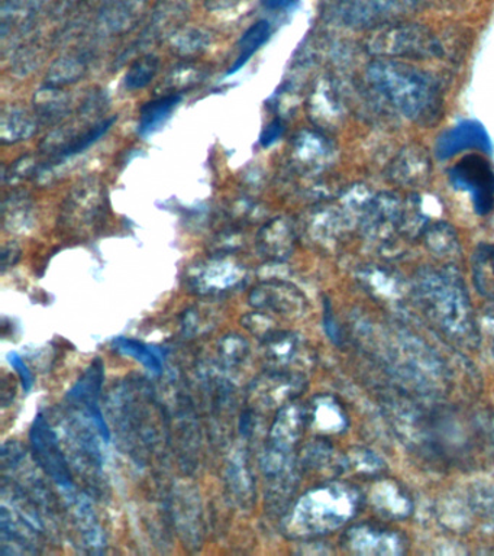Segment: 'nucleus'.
<instances>
[{
  "label": "nucleus",
  "instance_id": "nucleus-1",
  "mask_svg": "<svg viewBox=\"0 0 494 556\" xmlns=\"http://www.w3.org/2000/svg\"><path fill=\"white\" fill-rule=\"evenodd\" d=\"M420 298L428 315L453 338L476 337L468 300L461 287L442 274L423 278Z\"/></svg>",
  "mask_w": 494,
  "mask_h": 556
},
{
  "label": "nucleus",
  "instance_id": "nucleus-2",
  "mask_svg": "<svg viewBox=\"0 0 494 556\" xmlns=\"http://www.w3.org/2000/svg\"><path fill=\"white\" fill-rule=\"evenodd\" d=\"M372 72L376 73L377 85L389 91L390 98L398 106L409 109L411 116H425L436 104V93L429 81L425 80L422 74L410 72L409 67L403 64L376 63Z\"/></svg>",
  "mask_w": 494,
  "mask_h": 556
},
{
  "label": "nucleus",
  "instance_id": "nucleus-3",
  "mask_svg": "<svg viewBox=\"0 0 494 556\" xmlns=\"http://www.w3.org/2000/svg\"><path fill=\"white\" fill-rule=\"evenodd\" d=\"M420 0H333L332 13L353 28H380L415 11Z\"/></svg>",
  "mask_w": 494,
  "mask_h": 556
},
{
  "label": "nucleus",
  "instance_id": "nucleus-4",
  "mask_svg": "<svg viewBox=\"0 0 494 556\" xmlns=\"http://www.w3.org/2000/svg\"><path fill=\"white\" fill-rule=\"evenodd\" d=\"M370 47L379 54L385 55H433L440 50L435 37L425 26L393 24L376 28L370 38Z\"/></svg>",
  "mask_w": 494,
  "mask_h": 556
},
{
  "label": "nucleus",
  "instance_id": "nucleus-5",
  "mask_svg": "<svg viewBox=\"0 0 494 556\" xmlns=\"http://www.w3.org/2000/svg\"><path fill=\"white\" fill-rule=\"evenodd\" d=\"M29 441H31L33 455L38 467H41L42 471L53 478L55 484L62 489H73L71 468L60 450L58 434L51 429L49 420L45 416L38 415L34 420Z\"/></svg>",
  "mask_w": 494,
  "mask_h": 556
},
{
  "label": "nucleus",
  "instance_id": "nucleus-6",
  "mask_svg": "<svg viewBox=\"0 0 494 556\" xmlns=\"http://www.w3.org/2000/svg\"><path fill=\"white\" fill-rule=\"evenodd\" d=\"M270 34V24L266 21H259L257 24L250 26V28L245 30V34L242 35L240 43H238V47H240V54H238L236 63H233L231 68H229L228 76L240 72V70L244 67L251 59H253L255 52H257L259 48L268 41Z\"/></svg>",
  "mask_w": 494,
  "mask_h": 556
},
{
  "label": "nucleus",
  "instance_id": "nucleus-7",
  "mask_svg": "<svg viewBox=\"0 0 494 556\" xmlns=\"http://www.w3.org/2000/svg\"><path fill=\"white\" fill-rule=\"evenodd\" d=\"M180 99V96H166V98L144 104L140 113V134L150 135L162 128L164 122L170 117L179 104Z\"/></svg>",
  "mask_w": 494,
  "mask_h": 556
},
{
  "label": "nucleus",
  "instance_id": "nucleus-8",
  "mask_svg": "<svg viewBox=\"0 0 494 556\" xmlns=\"http://www.w3.org/2000/svg\"><path fill=\"white\" fill-rule=\"evenodd\" d=\"M114 346L121 354L132 356V358L140 361L151 372L157 374V376L162 374L164 354L160 348L145 345V343L127 338L115 339Z\"/></svg>",
  "mask_w": 494,
  "mask_h": 556
},
{
  "label": "nucleus",
  "instance_id": "nucleus-9",
  "mask_svg": "<svg viewBox=\"0 0 494 556\" xmlns=\"http://www.w3.org/2000/svg\"><path fill=\"white\" fill-rule=\"evenodd\" d=\"M474 281L480 293L494 299V247L483 245L476 252Z\"/></svg>",
  "mask_w": 494,
  "mask_h": 556
},
{
  "label": "nucleus",
  "instance_id": "nucleus-10",
  "mask_svg": "<svg viewBox=\"0 0 494 556\" xmlns=\"http://www.w3.org/2000/svg\"><path fill=\"white\" fill-rule=\"evenodd\" d=\"M155 70H157V63L155 60L145 59L138 61L136 65L127 74V87L128 89H141L149 85L153 80Z\"/></svg>",
  "mask_w": 494,
  "mask_h": 556
},
{
  "label": "nucleus",
  "instance_id": "nucleus-11",
  "mask_svg": "<svg viewBox=\"0 0 494 556\" xmlns=\"http://www.w3.org/2000/svg\"><path fill=\"white\" fill-rule=\"evenodd\" d=\"M8 358H10V364L15 368V371L18 372L21 381H23L24 390H31L34 378L31 371H29V368L27 367V364L24 363V359L21 358L16 352H12Z\"/></svg>",
  "mask_w": 494,
  "mask_h": 556
},
{
  "label": "nucleus",
  "instance_id": "nucleus-12",
  "mask_svg": "<svg viewBox=\"0 0 494 556\" xmlns=\"http://www.w3.org/2000/svg\"><path fill=\"white\" fill-rule=\"evenodd\" d=\"M281 132H283V128H281L280 121L271 122V124L264 129L262 135V146L264 148L273 146V143L280 138Z\"/></svg>",
  "mask_w": 494,
  "mask_h": 556
},
{
  "label": "nucleus",
  "instance_id": "nucleus-13",
  "mask_svg": "<svg viewBox=\"0 0 494 556\" xmlns=\"http://www.w3.org/2000/svg\"><path fill=\"white\" fill-rule=\"evenodd\" d=\"M296 0H262L263 7L268 11H284L289 9Z\"/></svg>",
  "mask_w": 494,
  "mask_h": 556
}]
</instances>
